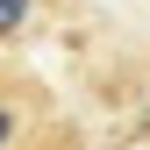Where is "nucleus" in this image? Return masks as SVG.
Segmentation results:
<instances>
[{"instance_id":"obj_1","label":"nucleus","mask_w":150,"mask_h":150,"mask_svg":"<svg viewBox=\"0 0 150 150\" xmlns=\"http://www.w3.org/2000/svg\"><path fill=\"white\" fill-rule=\"evenodd\" d=\"M50 115H57L50 86L36 71H22V64H0V150H14L22 136H36Z\"/></svg>"},{"instance_id":"obj_2","label":"nucleus","mask_w":150,"mask_h":150,"mask_svg":"<svg viewBox=\"0 0 150 150\" xmlns=\"http://www.w3.org/2000/svg\"><path fill=\"white\" fill-rule=\"evenodd\" d=\"M14 150H86V129H79V122H64V115H50L36 136H22Z\"/></svg>"},{"instance_id":"obj_3","label":"nucleus","mask_w":150,"mask_h":150,"mask_svg":"<svg viewBox=\"0 0 150 150\" xmlns=\"http://www.w3.org/2000/svg\"><path fill=\"white\" fill-rule=\"evenodd\" d=\"M29 7H36V0H0V43H7V36H22Z\"/></svg>"}]
</instances>
